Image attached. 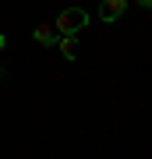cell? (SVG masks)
Instances as JSON below:
<instances>
[{"instance_id": "7a4b0ae2", "label": "cell", "mask_w": 152, "mask_h": 159, "mask_svg": "<svg viewBox=\"0 0 152 159\" xmlns=\"http://www.w3.org/2000/svg\"><path fill=\"white\" fill-rule=\"evenodd\" d=\"M124 11H127V0H103L99 4V21H117V18H124Z\"/></svg>"}, {"instance_id": "3957f363", "label": "cell", "mask_w": 152, "mask_h": 159, "mask_svg": "<svg viewBox=\"0 0 152 159\" xmlns=\"http://www.w3.org/2000/svg\"><path fill=\"white\" fill-rule=\"evenodd\" d=\"M32 39L39 43V46H57V43H60V35H57L53 25H39V29H32Z\"/></svg>"}, {"instance_id": "5b68a950", "label": "cell", "mask_w": 152, "mask_h": 159, "mask_svg": "<svg viewBox=\"0 0 152 159\" xmlns=\"http://www.w3.org/2000/svg\"><path fill=\"white\" fill-rule=\"evenodd\" d=\"M4 46H7V39H4V35H0V50H4Z\"/></svg>"}, {"instance_id": "8992f818", "label": "cell", "mask_w": 152, "mask_h": 159, "mask_svg": "<svg viewBox=\"0 0 152 159\" xmlns=\"http://www.w3.org/2000/svg\"><path fill=\"white\" fill-rule=\"evenodd\" d=\"M0 74H4V67H0Z\"/></svg>"}, {"instance_id": "6da1fadb", "label": "cell", "mask_w": 152, "mask_h": 159, "mask_svg": "<svg viewBox=\"0 0 152 159\" xmlns=\"http://www.w3.org/2000/svg\"><path fill=\"white\" fill-rule=\"evenodd\" d=\"M89 25V11L85 7H64L60 14H57V21H53V29L57 35H67V39H78V32Z\"/></svg>"}, {"instance_id": "277c9868", "label": "cell", "mask_w": 152, "mask_h": 159, "mask_svg": "<svg viewBox=\"0 0 152 159\" xmlns=\"http://www.w3.org/2000/svg\"><path fill=\"white\" fill-rule=\"evenodd\" d=\"M57 53H60L64 60H78V39H67V35H60V43H57Z\"/></svg>"}]
</instances>
